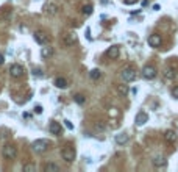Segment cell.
<instances>
[{"mask_svg":"<svg viewBox=\"0 0 178 172\" xmlns=\"http://www.w3.org/2000/svg\"><path fill=\"white\" fill-rule=\"evenodd\" d=\"M50 146H52V142L49 139H36V141H33L31 149L35 150L36 153H42V152H45V150H49Z\"/></svg>","mask_w":178,"mask_h":172,"instance_id":"cell-1","label":"cell"},{"mask_svg":"<svg viewBox=\"0 0 178 172\" xmlns=\"http://www.w3.org/2000/svg\"><path fill=\"white\" fill-rule=\"evenodd\" d=\"M120 77H122L124 81H128V83H130V81H133L136 78V69L133 66L124 67V69H122V72H120Z\"/></svg>","mask_w":178,"mask_h":172,"instance_id":"cell-2","label":"cell"},{"mask_svg":"<svg viewBox=\"0 0 178 172\" xmlns=\"http://www.w3.org/2000/svg\"><path fill=\"white\" fill-rule=\"evenodd\" d=\"M75 149L72 147V146H66L63 150H61V156H63V160L66 161V163H72L73 160H75Z\"/></svg>","mask_w":178,"mask_h":172,"instance_id":"cell-3","label":"cell"},{"mask_svg":"<svg viewBox=\"0 0 178 172\" xmlns=\"http://www.w3.org/2000/svg\"><path fill=\"white\" fill-rule=\"evenodd\" d=\"M2 155L5 160H14V158L17 156V150L14 146H11V144H6V146L3 147L2 150Z\"/></svg>","mask_w":178,"mask_h":172,"instance_id":"cell-4","label":"cell"},{"mask_svg":"<svg viewBox=\"0 0 178 172\" xmlns=\"http://www.w3.org/2000/svg\"><path fill=\"white\" fill-rule=\"evenodd\" d=\"M33 38H35V41L39 45H45L47 42H49V34H47L44 30H36L35 33H33Z\"/></svg>","mask_w":178,"mask_h":172,"instance_id":"cell-5","label":"cell"},{"mask_svg":"<svg viewBox=\"0 0 178 172\" xmlns=\"http://www.w3.org/2000/svg\"><path fill=\"white\" fill-rule=\"evenodd\" d=\"M142 77L145 78V80H153V78L156 77V67H155V66H150V64L144 66V69H142Z\"/></svg>","mask_w":178,"mask_h":172,"instance_id":"cell-6","label":"cell"},{"mask_svg":"<svg viewBox=\"0 0 178 172\" xmlns=\"http://www.w3.org/2000/svg\"><path fill=\"white\" fill-rule=\"evenodd\" d=\"M61 42H63L64 45H73L75 42H77V34L72 33V31L64 33L63 36H61Z\"/></svg>","mask_w":178,"mask_h":172,"instance_id":"cell-7","label":"cell"},{"mask_svg":"<svg viewBox=\"0 0 178 172\" xmlns=\"http://www.w3.org/2000/svg\"><path fill=\"white\" fill-rule=\"evenodd\" d=\"M10 75L13 78H20L24 75V67L19 66V64H13L10 67Z\"/></svg>","mask_w":178,"mask_h":172,"instance_id":"cell-8","label":"cell"},{"mask_svg":"<svg viewBox=\"0 0 178 172\" xmlns=\"http://www.w3.org/2000/svg\"><path fill=\"white\" fill-rule=\"evenodd\" d=\"M148 121V114L147 113H144V111H139L138 114H136V119H134V122H136V125L138 127H141V125H144Z\"/></svg>","mask_w":178,"mask_h":172,"instance_id":"cell-9","label":"cell"},{"mask_svg":"<svg viewBox=\"0 0 178 172\" xmlns=\"http://www.w3.org/2000/svg\"><path fill=\"white\" fill-rule=\"evenodd\" d=\"M152 163H153L155 168H164L167 164V158L162 156V155H158V156H155L153 160H152Z\"/></svg>","mask_w":178,"mask_h":172,"instance_id":"cell-10","label":"cell"},{"mask_svg":"<svg viewBox=\"0 0 178 172\" xmlns=\"http://www.w3.org/2000/svg\"><path fill=\"white\" fill-rule=\"evenodd\" d=\"M119 53H120L119 45H111V47H109V49L106 50V57L111 58V60H116V58L119 57Z\"/></svg>","mask_w":178,"mask_h":172,"instance_id":"cell-11","label":"cell"},{"mask_svg":"<svg viewBox=\"0 0 178 172\" xmlns=\"http://www.w3.org/2000/svg\"><path fill=\"white\" fill-rule=\"evenodd\" d=\"M164 139H166L169 144H175L177 139H178V136H177V133L174 132V130H167V132L164 133Z\"/></svg>","mask_w":178,"mask_h":172,"instance_id":"cell-12","label":"cell"},{"mask_svg":"<svg viewBox=\"0 0 178 172\" xmlns=\"http://www.w3.org/2000/svg\"><path fill=\"white\" fill-rule=\"evenodd\" d=\"M148 44H150V47H159L162 44V39H161L159 34H152V36L148 38Z\"/></svg>","mask_w":178,"mask_h":172,"instance_id":"cell-13","label":"cell"},{"mask_svg":"<svg viewBox=\"0 0 178 172\" xmlns=\"http://www.w3.org/2000/svg\"><path fill=\"white\" fill-rule=\"evenodd\" d=\"M11 8L10 6H3L2 10H0V20H10L11 19Z\"/></svg>","mask_w":178,"mask_h":172,"instance_id":"cell-14","label":"cell"},{"mask_svg":"<svg viewBox=\"0 0 178 172\" xmlns=\"http://www.w3.org/2000/svg\"><path fill=\"white\" fill-rule=\"evenodd\" d=\"M45 14H49V16H55L58 13V5H55V3H47L45 5Z\"/></svg>","mask_w":178,"mask_h":172,"instance_id":"cell-15","label":"cell"},{"mask_svg":"<svg viewBox=\"0 0 178 172\" xmlns=\"http://www.w3.org/2000/svg\"><path fill=\"white\" fill-rule=\"evenodd\" d=\"M50 133L52 135H56V136H59L61 135V132H63V130H61V125L58 122H50Z\"/></svg>","mask_w":178,"mask_h":172,"instance_id":"cell-16","label":"cell"},{"mask_svg":"<svg viewBox=\"0 0 178 172\" xmlns=\"http://www.w3.org/2000/svg\"><path fill=\"white\" fill-rule=\"evenodd\" d=\"M164 77H166L167 80H174V78L177 77V69L172 67V66L167 67V69H166V72H164Z\"/></svg>","mask_w":178,"mask_h":172,"instance_id":"cell-17","label":"cell"},{"mask_svg":"<svg viewBox=\"0 0 178 172\" xmlns=\"http://www.w3.org/2000/svg\"><path fill=\"white\" fill-rule=\"evenodd\" d=\"M42 169H44V172H58L59 166H58V164H55V163H45Z\"/></svg>","mask_w":178,"mask_h":172,"instance_id":"cell-18","label":"cell"},{"mask_svg":"<svg viewBox=\"0 0 178 172\" xmlns=\"http://www.w3.org/2000/svg\"><path fill=\"white\" fill-rule=\"evenodd\" d=\"M116 142H117L119 146H124V144H127V142H128V135H127V133L117 135V136H116Z\"/></svg>","mask_w":178,"mask_h":172,"instance_id":"cell-19","label":"cell"},{"mask_svg":"<svg viewBox=\"0 0 178 172\" xmlns=\"http://www.w3.org/2000/svg\"><path fill=\"white\" fill-rule=\"evenodd\" d=\"M55 86L61 88V89H66V88H67V80L63 78V77H58L56 80H55Z\"/></svg>","mask_w":178,"mask_h":172,"instance_id":"cell-20","label":"cell"},{"mask_svg":"<svg viewBox=\"0 0 178 172\" xmlns=\"http://www.w3.org/2000/svg\"><path fill=\"white\" fill-rule=\"evenodd\" d=\"M41 55H42V58H50L53 55V49L52 47H42V50H41Z\"/></svg>","mask_w":178,"mask_h":172,"instance_id":"cell-21","label":"cell"},{"mask_svg":"<svg viewBox=\"0 0 178 172\" xmlns=\"http://www.w3.org/2000/svg\"><path fill=\"white\" fill-rule=\"evenodd\" d=\"M92 11H94V8H92V5H83L81 6V13H83L85 16H91L92 14Z\"/></svg>","mask_w":178,"mask_h":172,"instance_id":"cell-22","label":"cell"},{"mask_svg":"<svg viewBox=\"0 0 178 172\" xmlns=\"http://www.w3.org/2000/svg\"><path fill=\"white\" fill-rule=\"evenodd\" d=\"M128 85H117V92L120 94V95H127L128 94Z\"/></svg>","mask_w":178,"mask_h":172,"instance_id":"cell-23","label":"cell"},{"mask_svg":"<svg viewBox=\"0 0 178 172\" xmlns=\"http://www.w3.org/2000/svg\"><path fill=\"white\" fill-rule=\"evenodd\" d=\"M89 77H91L92 80H99L102 77V72L99 71V69H92V71L89 72Z\"/></svg>","mask_w":178,"mask_h":172,"instance_id":"cell-24","label":"cell"},{"mask_svg":"<svg viewBox=\"0 0 178 172\" xmlns=\"http://www.w3.org/2000/svg\"><path fill=\"white\" fill-rule=\"evenodd\" d=\"M22 169H24V172H33V171H36V166L31 163H27V164H24Z\"/></svg>","mask_w":178,"mask_h":172,"instance_id":"cell-25","label":"cell"},{"mask_svg":"<svg viewBox=\"0 0 178 172\" xmlns=\"http://www.w3.org/2000/svg\"><path fill=\"white\" fill-rule=\"evenodd\" d=\"M73 100L77 102L78 105H83V103L86 102V99H85V95H83V94H77V95L73 97Z\"/></svg>","mask_w":178,"mask_h":172,"instance_id":"cell-26","label":"cell"},{"mask_svg":"<svg viewBox=\"0 0 178 172\" xmlns=\"http://www.w3.org/2000/svg\"><path fill=\"white\" fill-rule=\"evenodd\" d=\"M33 75H35V77H44V74H42L41 69H33Z\"/></svg>","mask_w":178,"mask_h":172,"instance_id":"cell-27","label":"cell"},{"mask_svg":"<svg viewBox=\"0 0 178 172\" xmlns=\"http://www.w3.org/2000/svg\"><path fill=\"white\" fill-rule=\"evenodd\" d=\"M172 97L174 99H178V86H174L172 88Z\"/></svg>","mask_w":178,"mask_h":172,"instance_id":"cell-28","label":"cell"},{"mask_svg":"<svg viewBox=\"0 0 178 172\" xmlns=\"http://www.w3.org/2000/svg\"><path fill=\"white\" fill-rule=\"evenodd\" d=\"M136 2H138V0H124V3H125V5H134Z\"/></svg>","mask_w":178,"mask_h":172,"instance_id":"cell-29","label":"cell"},{"mask_svg":"<svg viewBox=\"0 0 178 172\" xmlns=\"http://www.w3.org/2000/svg\"><path fill=\"white\" fill-rule=\"evenodd\" d=\"M35 111H36L38 114H41V113H42V106H41V105H38V106H35Z\"/></svg>","mask_w":178,"mask_h":172,"instance_id":"cell-30","label":"cell"},{"mask_svg":"<svg viewBox=\"0 0 178 172\" xmlns=\"http://www.w3.org/2000/svg\"><path fill=\"white\" fill-rule=\"evenodd\" d=\"M64 122H66V127H67V128H70V130L73 128V127H72V124H70L69 121H64Z\"/></svg>","mask_w":178,"mask_h":172,"instance_id":"cell-31","label":"cell"},{"mask_svg":"<svg viewBox=\"0 0 178 172\" xmlns=\"http://www.w3.org/2000/svg\"><path fill=\"white\" fill-rule=\"evenodd\" d=\"M3 63H5V57H3V55H2V53H0V66H2Z\"/></svg>","mask_w":178,"mask_h":172,"instance_id":"cell-32","label":"cell"}]
</instances>
